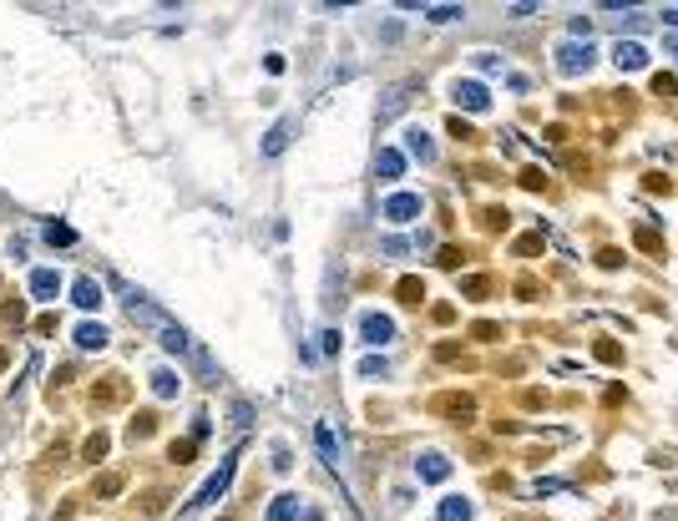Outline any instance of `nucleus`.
Masks as SVG:
<instances>
[{"instance_id":"obj_1","label":"nucleus","mask_w":678,"mask_h":521,"mask_svg":"<svg viewBox=\"0 0 678 521\" xmlns=\"http://www.w3.org/2000/svg\"><path fill=\"white\" fill-rule=\"evenodd\" d=\"M592 66V46L582 41H567V46H557V71H567V76H577V71H587Z\"/></svg>"},{"instance_id":"obj_2","label":"nucleus","mask_w":678,"mask_h":521,"mask_svg":"<svg viewBox=\"0 0 678 521\" xmlns=\"http://www.w3.org/2000/svg\"><path fill=\"white\" fill-rule=\"evenodd\" d=\"M435 410H440V415H450L456 425H471L476 400H471V395H440V400H435Z\"/></svg>"},{"instance_id":"obj_3","label":"nucleus","mask_w":678,"mask_h":521,"mask_svg":"<svg viewBox=\"0 0 678 521\" xmlns=\"http://www.w3.org/2000/svg\"><path fill=\"white\" fill-rule=\"evenodd\" d=\"M385 218H390V223H410V218H420V198H415V193H395V198L385 203Z\"/></svg>"},{"instance_id":"obj_4","label":"nucleus","mask_w":678,"mask_h":521,"mask_svg":"<svg viewBox=\"0 0 678 521\" xmlns=\"http://www.w3.org/2000/svg\"><path fill=\"white\" fill-rule=\"evenodd\" d=\"M612 61L623 66V71H643V66H648V51H643L638 41H617V46H612Z\"/></svg>"},{"instance_id":"obj_5","label":"nucleus","mask_w":678,"mask_h":521,"mask_svg":"<svg viewBox=\"0 0 678 521\" xmlns=\"http://www.w3.org/2000/svg\"><path fill=\"white\" fill-rule=\"evenodd\" d=\"M456 101H461L466 111H486V101H491V96H486V86H481V81H456Z\"/></svg>"},{"instance_id":"obj_6","label":"nucleus","mask_w":678,"mask_h":521,"mask_svg":"<svg viewBox=\"0 0 678 521\" xmlns=\"http://www.w3.org/2000/svg\"><path fill=\"white\" fill-rule=\"evenodd\" d=\"M360 329H365V339H370V344H385V339L395 334V324H390L385 314H365V319H360Z\"/></svg>"},{"instance_id":"obj_7","label":"nucleus","mask_w":678,"mask_h":521,"mask_svg":"<svg viewBox=\"0 0 678 521\" xmlns=\"http://www.w3.org/2000/svg\"><path fill=\"white\" fill-rule=\"evenodd\" d=\"M56 288H61V278H56L51 268H36V273H31V294H41V299H51V294H56Z\"/></svg>"},{"instance_id":"obj_8","label":"nucleus","mask_w":678,"mask_h":521,"mask_svg":"<svg viewBox=\"0 0 678 521\" xmlns=\"http://www.w3.org/2000/svg\"><path fill=\"white\" fill-rule=\"evenodd\" d=\"M633 243H638L643 253H663V233H653L648 223H638V228H633Z\"/></svg>"},{"instance_id":"obj_9","label":"nucleus","mask_w":678,"mask_h":521,"mask_svg":"<svg viewBox=\"0 0 678 521\" xmlns=\"http://www.w3.org/2000/svg\"><path fill=\"white\" fill-rule=\"evenodd\" d=\"M400 167H405V157H400V152H390V147H385V152H380V162H375V172H380L385 183H390V178H400Z\"/></svg>"},{"instance_id":"obj_10","label":"nucleus","mask_w":678,"mask_h":521,"mask_svg":"<svg viewBox=\"0 0 678 521\" xmlns=\"http://www.w3.org/2000/svg\"><path fill=\"white\" fill-rule=\"evenodd\" d=\"M289 132H294V122H278V127L268 132V142H263V152H268V157H278V152H284V147H289Z\"/></svg>"},{"instance_id":"obj_11","label":"nucleus","mask_w":678,"mask_h":521,"mask_svg":"<svg viewBox=\"0 0 678 521\" xmlns=\"http://www.w3.org/2000/svg\"><path fill=\"white\" fill-rule=\"evenodd\" d=\"M491 288H496V283H491L486 273H471V278H461V294H466V299H486Z\"/></svg>"},{"instance_id":"obj_12","label":"nucleus","mask_w":678,"mask_h":521,"mask_svg":"<svg viewBox=\"0 0 678 521\" xmlns=\"http://www.w3.org/2000/svg\"><path fill=\"white\" fill-rule=\"evenodd\" d=\"M228 476H233V460H228V466H223L218 476H208V481H203V491H198V501H213V496H218L223 486H228Z\"/></svg>"},{"instance_id":"obj_13","label":"nucleus","mask_w":678,"mask_h":521,"mask_svg":"<svg viewBox=\"0 0 678 521\" xmlns=\"http://www.w3.org/2000/svg\"><path fill=\"white\" fill-rule=\"evenodd\" d=\"M294 516H299V496H278L268 506V521H294Z\"/></svg>"},{"instance_id":"obj_14","label":"nucleus","mask_w":678,"mask_h":521,"mask_svg":"<svg viewBox=\"0 0 678 521\" xmlns=\"http://www.w3.org/2000/svg\"><path fill=\"white\" fill-rule=\"evenodd\" d=\"M76 344H81V350H101V344H106V329H101V324H81V329H76Z\"/></svg>"},{"instance_id":"obj_15","label":"nucleus","mask_w":678,"mask_h":521,"mask_svg":"<svg viewBox=\"0 0 678 521\" xmlns=\"http://www.w3.org/2000/svg\"><path fill=\"white\" fill-rule=\"evenodd\" d=\"M592 355H597L602 365H623V344H617V339H597V344H592Z\"/></svg>"},{"instance_id":"obj_16","label":"nucleus","mask_w":678,"mask_h":521,"mask_svg":"<svg viewBox=\"0 0 678 521\" xmlns=\"http://www.w3.org/2000/svg\"><path fill=\"white\" fill-rule=\"evenodd\" d=\"M420 476H425V481H445V476H450V466H445L440 455H420Z\"/></svg>"},{"instance_id":"obj_17","label":"nucleus","mask_w":678,"mask_h":521,"mask_svg":"<svg viewBox=\"0 0 678 521\" xmlns=\"http://www.w3.org/2000/svg\"><path fill=\"white\" fill-rule=\"evenodd\" d=\"M440 521H471V501H461V496H450V501L440 506Z\"/></svg>"},{"instance_id":"obj_18","label":"nucleus","mask_w":678,"mask_h":521,"mask_svg":"<svg viewBox=\"0 0 678 521\" xmlns=\"http://www.w3.org/2000/svg\"><path fill=\"white\" fill-rule=\"evenodd\" d=\"M395 294H400V304H420V299H425V283H420V278H400Z\"/></svg>"},{"instance_id":"obj_19","label":"nucleus","mask_w":678,"mask_h":521,"mask_svg":"<svg viewBox=\"0 0 678 521\" xmlns=\"http://www.w3.org/2000/svg\"><path fill=\"white\" fill-rule=\"evenodd\" d=\"M653 96L673 101V96H678V76H673V71H658V76H653Z\"/></svg>"},{"instance_id":"obj_20","label":"nucleus","mask_w":678,"mask_h":521,"mask_svg":"<svg viewBox=\"0 0 678 521\" xmlns=\"http://www.w3.org/2000/svg\"><path fill=\"white\" fill-rule=\"evenodd\" d=\"M410 152H415V157H420V162H435V147H430V137H425V132H420V127H415V132H410Z\"/></svg>"},{"instance_id":"obj_21","label":"nucleus","mask_w":678,"mask_h":521,"mask_svg":"<svg viewBox=\"0 0 678 521\" xmlns=\"http://www.w3.org/2000/svg\"><path fill=\"white\" fill-rule=\"evenodd\" d=\"M481 223L491 228V233H506V223H512V213H506V208H486V213H481Z\"/></svg>"},{"instance_id":"obj_22","label":"nucleus","mask_w":678,"mask_h":521,"mask_svg":"<svg viewBox=\"0 0 678 521\" xmlns=\"http://www.w3.org/2000/svg\"><path fill=\"white\" fill-rule=\"evenodd\" d=\"M96 299H101V288H96L91 278H76V304H81V309H91Z\"/></svg>"},{"instance_id":"obj_23","label":"nucleus","mask_w":678,"mask_h":521,"mask_svg":"<svg viewBox=\"0 0 678 521\" xmlns=\"http://www.w3.org/2000/svg\"><path fill=\"white\" fill-rule=\"evenodd\" d=\"M547 248V238L542 233H527V238H517V258H532V253H542Z\"/></svg>"},{"instance_id":"obj_24","label":"nucleus","mask_w":678,"mask_h":521,"mask_svg":"<svg viewBox=\"0 0 678 521\" xmlns=\"http://www.w3.org/2000/svg\"><path fill=\"white\" fill-rule=\"evenodd\" d=\"M522 188H527V193H547V172H542V167H527V172H522Z\"/></svg>"},{"instance_id":"obj_25","label":"nucleus","mask_w":678,"mask_h":521,"mask_svg":"<svg viewBox=\"0 0 678 521\" xmlns=\"http://www.w3.org/2000/svg\"><path fill=\"white\" fill-rule=\"evenodd\" d=\"M152 390H157V395H173V390H178V375H173V370H157V375H152Z\"/></svg>"},{"instance_id":"obj_26","label":"nucleus","mask_w":678,"mask_h":521,"mask_svg":"<svg viewBox=\"0 0 678 521\" xmlns=\"http://www.w3.org/2000/svg\"><path fill=\"white\" fill-rule=\"evenodd\" d=\"M597 263L602 268H623V248H597Z\"/></svg>"},{"instance_id":"obj_27","label":"nucleus","mask_w":678,"mask_h":521,"mask_svg":"<svg viewBox=\"0 0 678 521\" xmlns=\"http://www.w3.org/2000/svg\"><path fill=\"white\" fill-rule=\"evenodd\" d=\"M517 294H522V299H537V294H542V283L527 273V278H517Z\"/></svg>"},{"instance_id":"obj_28","label":"nucleus","mask_w":678,"mask_h":521,"mask_svg":"<svg viewBox=\"0 0 678 521\" xmlns=\"http://www.w3.org/2000/svg\"><path fill=\"white\" fill-rule=\"evenodd\" d=\"M450 137H456V142H471V137H476V132H471V127H466V122H461V117H450Z\"/></svg>"},{"instance_id":"obj_29","label":"nucleus","mask_w":678,"mask_h":521,"mask_svg":"<svg viewBox=\"0 0 678 521\" xmlns=\"http://www.w3.org/2000/svg\"><path fill=\"white\" fill-rule=\"evenodd\" d=\"M96 491H101V496H117V491H122V476H101Z\"/></svg>"},{"instance_id":"obj_30","label":"nucleus","mask_w":678,"mask_h":521,"mask_svg":"<svg viewBox=\"0 0 678 521\" xmlns=\"http://www.w3.org/2000/svg\"><path fill=\"white\" fill-rule=\"evenodd\" d=\"M461 6H430V21H456Z\"/></svg>"},{"instance_id":"obj_31","label":"nucleus","mask_w":678,"mask_h":521,"mask_svg":"<svg viewBox=\"0 0 678 521\" xmlns=\"http://www.w3.org/2000/svg\"><path fill=\"white\" fill-rule=\"evenodd\" d=\"M643 188H648V193H668V178H663V172H648Z\"/></svg>"},{"instance_id":"obj_32","label":"nucleus","mask_w":678,"mask_h":521,"mask_svg":"<svg viewBox=\"0 0 678 521\" xmlns=\"http://www.w3.org/2000/svg\"><path fill=\"white\" fill-rule=\"evenodd\" d=\"M46 238H51V243H76L71 228H46Z\"/></svg>"},{"instance_id":"obj_33","label":"nucleus","mask_w":678,"mask_h":521,"mask_svg":"<svg viewBox=\"0 0 678 521\" xmlns=\"http://www.w3.org/2000/svg\"><path fill=\"white\" fill-rule=\"evenodd\" d=\"M476 339H501V324H471Z\"/></svg>"},{"instance_id":"obj_34","label":"nucleus","mask_w":678,"mask_h":521,"mask_svg":"<svg viewBox=\"0 0 678 521\" xmlns=\"http://www.w3.org/2000/svg\"><path fill=\"white\" fill-rule=\"evenodd\" d=\"M101 450H106V435H91V440H86V455H91V460H96V455H101Z\"/></svg>"},{"instance_id":"obj_35","label":"nucleus","mask_w":678,"mask_h":521,"mask_svg":"<svg viewBox=\"0 0 678 521\" xmlns=\"http://www.w3.org/2000/svg\"><path fill=\"white\" fill-rule=\"evenodd\" d=\"M663 21H668V26H678V6H673V11H663Z\"/></svg>"},{"instance_id":"obj_36","label":"nucleus","mask_w":678,"mask_h":521,"mask_svg":"<svg viewBox=\"0 0 678 521\" xmlns=\"http://www.w3.org/2000/svg\"><path fill=\"white\" fill-rule=\"evenodd\" d=\"M673 56H678V46H673Z\"/></svg>"}]
</instances>
